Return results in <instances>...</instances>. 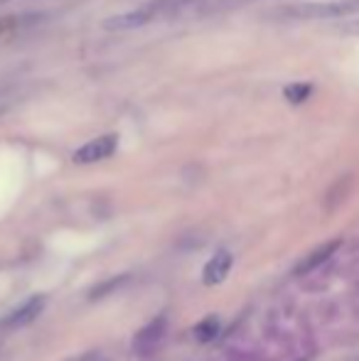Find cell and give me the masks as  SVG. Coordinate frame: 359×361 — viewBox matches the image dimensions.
<instances>
[{
    "instance_id": "obj_1",
    "label": "cell",
    "mask_w": 359,
    "mask_h": 361,
    "mask_svg": "<svg viewBox=\"0 0 359 361\" xmlns=\"http://www.w3.org/2000/svg\"><path fill=\"white\" fill-rule=\"evenodd\" d=\"M192 3H197V0H148V3L135 10H126V13L106 18L104 30H111V32H128V30L145 27V25L155 23V20L168 18V15H175V13H180V10L190 8Z\"/></svg>"
},
{
    "instance_id": "obj_2",
    "label": "cell",
    "mask_w": 359,
    "mask_h": 361,
    "mask_svg": "<svg viewBox=\"0 0 359 361\" xmlns=\"http://www.w3.org/2000/svg\"><path fill=\"white\" fill-rule=\"evenodd\" d=\"M359 13V0H317V3H298L283 10L293 20H337Z\"/></svg>"
},
{
    "instance_id": "obj_3",
    "label": "cell",
    "mask_w": 359,
    "mask_h": 361,
    "mask_svg": "<svg viewBox=\"0 0 359 361\" xmlns=\"http://www.w3.org/2000/svg\"><path fill=\"white\" fill-rule=\"evenodd\" d=\"M118 147V135L109 133V135H99V138L89 140L74 152V162L77 165H91V162H99V160H106L111 157Z\"/></svg>"
},
{
    "instance_id": "obj_4",
    "label": "cell",
    "mask_w": 359,
    "mask_h": 361,
    "mask_svg": "<svg viewBox=\"0 0 359 361\" xmlns=\"http://www.w3.org/2000/svg\"><path fill=\"white\" fill-rule=\"evenodd\" d=\"M340 248V238H335V241H327V243H322V246H317L315 251L310 253V256H305L300 263H298V268H296V276H305V273H310V271H315V268H320L322 263L327 261V258L332 256V253Z\"/></svg>"
},
{
    "instance_id": "obj_5",
    "label": "cell",
    "mask_w": 359,
    "mask_h": 361,
    "mask_svg": "<svg viewBox=\"0 0 359 361\" xmlns=\"http://www.w3.org/2000/svg\"><path fill=\"white\" fill-rule=\"evenodd\" d=\"M229 268H231L229 251L214 253V258L207 263L205 273H202V281H205V286H217V283H221L226 278V273H229Z\"/></svg>"
},
{
    "instance_id": "obj_6",
    "label": "cell",
    "mask_w": 359,
    "mask_h": 361,
    "mask_svg": "<svg viewBox=\"0 0 359 361\" xmlns=\"http://www.w3.org/2000/svg\"><path fill=\"white\" fill-rule=\"evenodd\" d=\"M42 307H44V298H32L30 302H25L23 307L15 310V312L5 319V324H10V327H23V324H30L39 312H42Z\"/></svg>"
},
{
    "instance_id": "obj_7",
    "label": "cell",
    "mask_w": 359,
    "mask_h": 361,
    "mask_svg": "<svg viewBox=\"0 0 359 361\" xmlns=\"http://www.w3.org/2000/svg\"><path fill=\"white\" fill-rule=\"evenodd\" d=\"M163 332H165V317H158L138 334V347H153V344L163 337Z\"/></svg>"
},
{
    "instance_id": "obj_8",
    "label": "cell",
    "mask_w": 359,
    "mask_h": 361,
    "mask_svg": "<svg viewBox=\"0 0 359 361\" xmlns=\"http://www.w3.org/2000/svg\"><path fill=\"white\" fill-rule=\"evenodd\" d=\"M310 94H312V86L308 84V81H296V84H288L286 89H283V96H286L291 104H303V101H308Z\"/></svg>"
},
{
    "instance_id": "obj_9",
    "label": "cell",
    "mask_w": 359,
    "mask_h": 361,
    "mask_svg": "<svg viewBox=\"0 0 359 361\" xmlns=\"http://www.w3.org/2000/svg\"><path fill=\"white\" fill-rule=\"evenodd\" d=\"M217 334H219V319H217V317L202 319V322L195 327V337L200 339V342H212Z\"/></svg>"
},
{
    "instance_id": "obj_10",
    "label": "cell",
    "mask_w": 359,
    "mask_h": 361,
    "mask_svg": "<svg viewBox=\"0 0 359 361\" xmlns=\"http://www.w3.org/2000/svg\"><path fill=\"white\" fill-rule=\"evenodd\" d=\"M20 25V18H0V37H3V35H8L10 30H15Z\"/></svg>"
},
{
    "instance_id": "obj_11",
    "label": "cell",
    "mask_w": 359,
    "mask_h": 361,
    "mask_svg": "<svg viewBox=\"0 0 359 361\" xmlns=\"http://www.w3.org/2000/svg\"><path fill=\"white\" fill-rule=\"evenodd\" d=\"M123 281H126V278H116V281L106 283V286H101L99 290H94V293H91V298H101V295L111 293V290H114V286H121V283H123Z\"/></svg>"
},
{
    "instance_id": "obj_12",
    "label": "cell",
    "mask_w": 359,
    "mask_h": 361,
    "mask_svg": "<svg viewBox=\"0 0 359 361\" xmlns=\"http://www.w3.org/2000/svg\"><path fill=\"white\" fill-rule=\"evenodd\" d=\"M345 30H347V32H352V35H359V20H355V23H350Z\"/></svg>"
},
{
    "instance_id": "obj_13",
    "label": "cell",
    "mask_w": 359,
    "mask_h": 361,
    "mask_svg": "<svg viewBox=\"0 0 359 361\" xmlns=\"http://www.w3.org/2000/svg\"><path fill=\"white\" fill-rule=\"evenodd\" d=\"M3 3H5V0H0V5H3Z\"/></svg>"
}]
</instances>
